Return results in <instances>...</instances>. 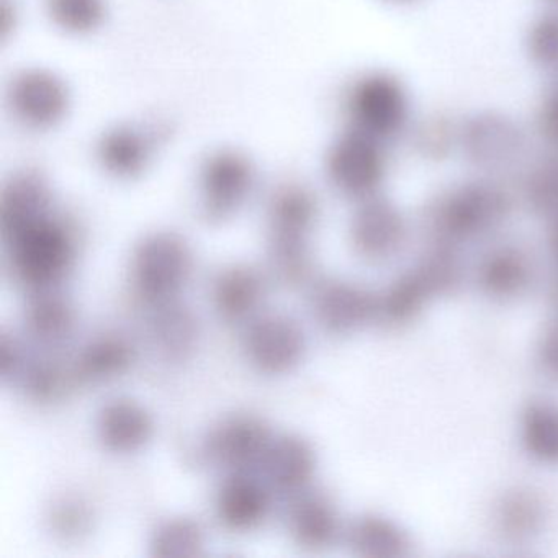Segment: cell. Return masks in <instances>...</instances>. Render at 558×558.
<instances>
[{
    "mask_svg": "<svg viewBox=\"0 0 558 558\" xmlns=\"http://www.w3.org/2000/svg\"><path fill=\"white\" fill-rule=\"evenodd\" d=\"M318 201L306 185L287 182L269 202V260L287 286L305 283L312 272L310 234L318 220Z\"/></svg>",
    "mask_w": 558,
    "mask_h": 558,
    "instance_id": "1",
    "label": "cell"
},
{
    "mask_svg": "<svg viewBox=\"0 0 558 558\" xmlns=\"http://www.w3.org/2000/svg\"><path fill=\"white\" fill-rule=\"evenodd\" d=\"M4 241L12 274L32 292L57 289L76 260L73 228L54 211L32 221Z\"/></svg>",
    "mask_w": 558,
    "mask_h": 558,
    "instance_id": "2",
    "label": "cell"
},
{
    "mask_svg": "<svg viewBox=\"0 0 558 558\" xmlns=\"http://www.w3.org/2000/svg\"><path fill=\"white\" fill-rule=\"evenodd\" d=\"M345 129L364 133L384 145L397 142L413 122L411 96L403 81L388 71L359 74L342 96Z\"/></svg>",
    "mask_w": 558,
    "mask_h": 558,
    "instance_id": "3",
    "label": "cell"
},
{
    "mask_svg": "<svg viewBox=\"0 0 558 558\" xmlns=\"http://www.w3.org/2000/svg\"><path fill=\"white\" fill-rule=\"evenodd\" d=\"M194 269V254L181 234L156 231L140 241L132 259L135 292L149 306L178 299Z\"/></svg>",
    "mask_w": 558,
    "mask_h": 558,
    "instance_id": "4",
    "label": "cell"
},
{
    "mask_svg": "<svg viewBox=\"0 0 558 558\" xmlns=\"http://www.w3.org/2000/svg\"><path fill=\"white\" fill-rule=\"evenodd\" d=\"M511 210V198L492 181H470L446 192L433 205L430 221L440 236L459 241L498 228Z\"/></svg>",
    "mask_w": 558,
    "mask_h": 558,
    "instance_id": "5",
    "label": "cell"
},
{
    "mask_svg": "<svg viewBox=\"0 0 558 558\" xmlns=\"http://www.w3.org/2000/svg\"><path fill=\"white\" fill-rule=\"evenodd\" d=\"M257 171L253 159L240 149L218 148L198 168V201L205 220L223 223L253 197Z\"/></svg>",
    "mask_w": 558,
    "mask_h": 558,
    "instance_id": "6",
    "label": "cell"
},
{
    "mask_svg": "<svg viewBox=\"0 0 558 558\" xmlns=\"http://www.w3.org/2000/svg\"><path fill=\"white\" fill-rule=\"evenodd\" d=\"M387 172V145L355 130L345 129L326 155V175L332 187L359 202L378 194Z\"/></svg>",
    "mask_w": 558,
    "mask_h": 558,
    "instance_id": "7",
    "label": "cell"
},
{
    "mask_svg": "<svg viewBox=\"0 0 558 558\" xmlns=\"http://www.w3.org/2000/svg\"><path fill=\"white\" fill-rule=\"evenodd\" d=\"M527 135L512 117L496 110L472 113L459 125V151L483 171H501L521 161Z\"/></svg>",
    "mask_w": 558,
    "mask_h": 558,
    "instance_id": "8",
    "label": "cell"
},
{
    "mask_svg": "<svg viewBox=\"0 0 558 558\" xmlns=\"http://www.w3.org/2000/svg\"><path fill=\"white\" fill-rule=\"evenodd\" d=\"M171 136L165 120L149 123H120L97 140L96 158L100 168L116 179H136L149 168L159 146Z\"/></svg>",
    "mask_w": 558,
    "mask_h": 558,
    "instance_id": "9",
    "label": "cell"
},
{
    "mask_svg": "<svg viewBox=\"0 0 558 558\" xmlns=\"http://www.w3.org/2000/svg\"><path fill=\"white\" fill-rule=\"evenodd\" d=\"M71 102L66 81L47 68H27L9 86V106L27 129H54L66 119Z\"/></svg>",
    "mask_w": 558,
    "mask_h": 558,
    "instance_id": "10",
    "label": "cell"
},
{
    "mask_svg": "<svg viewBox=\"0 0 558 558\" xmlns=\"http://www.w3.org/2000/svg\"><path fill=\"white\" fill-rule=\"evenodd\" d=\"M272 440L266 421L254 414H234L207 434L202 452L208 462L225 472H251L263 465Z\"/></svg>",
    "mask_w": 558,
    "mask_h": 558,
    "instance_id": "11",
    "label": "cell"
},
{
    "mask_svg": "<svg viewBox=\"0 0 558 558\" xmlns=\"http://www.w3.org/2000/svg\"><path fill=\"white\" fill-rule=\"evenodd\" d=\"M243 345L254 368L267 375H282L305 357L306 336L292 316L267 313L251 322Z\"/></svg>",
    "mask_w": 558,
    "mask_h": 558,
    "instance_id": "12",
    "label": "cell"
},
{
    "mask_svg": "<svg viewBox=\"0 0 558 558\" xmlns=\"http://www.w3.org/2000/svg\"><path fill=\"white\" fill-rule=\"evenodd\" d=\"M407 233L400 208L381 197L372 195L359 202L351 221V240L355 251L367 259H384L403 243Z\"/></svg>",
    "mask_w": 558,
    "mask_h": 558,
    "instance_id": "13",
    "label": "cell"
},
{
    "mask_svg": "<svg viewBox=\"0 0 558 558\" xmlns=\"http://www.w3.org/2000/svg\"><path fill=\"white\" fill-rule=\"evenodd\" d=\"M313 313L331 335H349L378 316V299L354 283L329 280L313 293Z\"/></svg>",
    "mask_w": 558,
    "mask_h": 558,
    "instance_id": "14",
    "label": "cell"
},
{
    "mask_svg": "<svg viewBox=\"0 0 558 558\" xmlns=\"http://www.w3.org/2000/svg\"><path fill=\"white\" fill-rule=\"evenodd\" d=\"M54 211L50 182L41 172L24 169L9 178L0 195V227L9 238L32 221Z\"/></svg>",
    "mask_w": 558,
    "mask_h": 558,
    "instance_id": "15",
    "label": "cell"
},
{
    "mask_svg": "<svg viewBox=\"0 0 558 558\" xmlns=\"http://www.w3.org/2000/svg\"><path fill=\"white\" fill-rule=\"evenodd\" d=\"M146 331L159 357L168 362H184L201 344V322L189 306L178 300L151 305Z\"/></svg>",
    "mask_w": 558,
    "mask_h": 558,
    "instance_id": "16",
    "label": "cell"
},
{
    "mask_svg": "<svg viewBox=\"0 0 558 558\" xmlns=\"http://www.w3.org/2000/svg\"><path fill=\"white\" fill-rule=\"evenodd\" d=\"M215 509L218 521L228 531H254L269 515V485L254 478L251 472L228 473V478L218 489Z\"/></svg>",
    "mask_w": 558,
    "mask_h": 558,
    "instance_id": "17",
    "label": "cell"
},
{
    "mask_svg": "<svg viewBox=\"0 0 558 558\" xmlns=\"http://www.w3.org/2000/svg\"><path fill=\"white\" fill-rule=\"evenodd\" d=\"M260 469L269 488L296 496L308 488L315 475L316 453L308 440L287 434L272 440Z\"/></svg>",
    "mask_w": 558,
    "mask_h": 558,
    "instance_id": "18",
    "label": "cell"
},
{
    "mask_svg": "<svg viewBox=\"0 0 558 558\" xmlns=\"http://www.w3.org/2000/svg\"><path fill=\"white\" fill-rule=\"evenodd\" d=\"M155 434L151 414L138 401L116 398L100 408L97 416V437L113 453L142 450Z\"/></svg>",
    "mask_w": 558,
    "mask_h": 558,
    "instance_id": "19",
    "label": "cell"
},
{
    "mask_svg": "<svg viewBox=\"0 0 558 558\" xmlns=\"http://www.w3.org/2000/svg\"><path fill=\"white\" fill-rule=\"evenodd\" d=\"M266 292V279L259 270L247 264H234L215 277L211 302L225 322L243 323L256 315Z\"/></svg>",
    "mask_w": 558,
    "mask_h": 558,
    "instance_id": "20",
    "label": "cell"
},
{
    "mask_svg": "<svg viewBox=\"0 0 558 558\" xmlns=\"http://www.w3.org/2000/svg\"><path fill=\"white\" fill-rule=\"evenodd\" d=\"M290 537L300 547L322 550L335 544L341 532L338 509L323 493L303 492L293 496L287 512Z\"/></svg>",
    "mask_w": 558,
    "mask_h": 558,
    "instance_id": "21",
    "label": "cell"
},
{
    "mask_svg": "<svg viewBox=\"0 0 558 558\" xmlns=\"http://www.w3.org/2000/svg\"><path fill=\"white\" fill-rule=\"evenodd\" d=\"M135 362V348L120 335L90 339L71 362L76 384H102L125 374Z\"/></svg>",
    "mask_w": 558,
    "mask_h": 558,
    "instance_id": "22",
    "label": "cell"
},
{
    "mask_svg": "<svg viewBox=\"0 0 558 558\" xmlns=\"http://www.w3.org/2000/svg\"><path fill=\"white\" fill-rule=\"evenodd\" d=\"M76 313L66 296L57 289L34 292L25 310V328L28 336L44 348L63 344L74 329Z\"/></svg>",
    "mask_w": 558,
    "mask_h": 558,
    "instance_id": "23",
    "label": "cell"
},
{
    "mask_svg": "<svg viewBox=\"0 0 558 558\" xmlns=\"http://www.w3.org/2000/svg\"><path fill=\"white\" fill-rule=\"evenodd\" d=\"M348 542L352 551L361 557L400 558L410 554L408 535L384 515L365 514L355 519L349 529Z\"/></svg>",
    "mask_w": 558,
    "mask_h": 558,
    "instance_id": "24",
    "label": "cell"
},
{
    "mask_svg": "<svg viewBox=\"0 0 558 558\" xmlns=\"http://www.w3.org/2000/svg\"><path fill=\"white\" fill-rule=\"evenodd\" d=\"M442 290L429 267L400 277L390 289L378 299V315L390 323H404L413 318L430 293Z\"/></svg>",
    "mask_w": 558,
    "mask_h": 558,
    "instance_id": "25",
    "label": "cell"
},
{
    "mask_svg": "<svg viewBox=\"0 0 558 558\" xmlns=\"http://www.w3.org/2000/svg\"><path fill=\"white\" fill-rule=\"evenodd\" d=\"M529 280L525 257L515 247L493 251L480 267V283L489 295L506 299L524 289Z\"/></svg>",
    "mask_w": 558,
    "mask_h": 558,
    "instance_id": "26",
    "label": "cell"
},
{
    "mask_svg": "<svg viewBox=\"0 0 558 558\" xmlns=\"http://www.w3.org/2000/svg\"><path fill=\"white\" fill-rule=\"evenodd\" d=\"M17 380L21 381L25 395L38 403L58 400L63 397L66 388L76 384L71 364H63L60 359L51 355L25 361Z\"/></svg>",
    "mask_w": 558,
    "mask_h": 558,
    "instance_id": "27",
    "label": "cell"
},
{
    "mask_svg": "<svg viewBox=\"0 0 558 558\" xmlns=\"http://www.w3.org/2000/svg\"><path fill=\"white\" fill-rule=\"evenodd\" d=\"M522 444L534 459L558 465V407L529 404L522 416Z\"/></svg>",
    "mask_w": 558,
    "mask_h": 558,
    "instance_id": "28",
    "label": "cell"
},
{
    "mask_svg": "<svg viewBox=\"0 0 558 558\" xmlns=\"http://www.w3.org/2000/svg\"><path fill=\"white\" fill-rule=\"evenodd\" d=\"M204 547V529L191 518L168 519L155 529L149 538V555L153 557H197Z\"/></svg>",
    "mask_w": 558,
    "mask_h": 558,
    "instance_id": "29",
    "label": "cell"
},
{
    "mask_svg": "<svg viewBox=\"0 0 558 558\" xmlns=\"http://www.w3.org/2000/svg\"><path fill=\"white\" fill-rule=\"evenodd\" d=\"M47 12L54 27L73 37L96 34L109 15L107 0H47Z\"/></svg>",
    "mask_w": 558,
    "mask_h": 558,
    "instance_id": "30",
    "label": "cell"
},
{
    "mask_svg": "<svg viewBox=\"0 0 558 558\" xmlns=\"http://www.w3.org/2000/svg\"><path fill=\"white\" fill-rule=\"evenodd\" d=\"M525 201L532 210L558 218V148L535 162L524 182Z\"/></svg>",
    "mask_w": 558,
    "mask_h": 558,
    "instance_id": "31",
    "label": "cell"
},
{
    "mask_svg": "<svg viewBox=\"0 0 558 558\" xmlns=\"http://www.w3.org/2000/svg\"><path fill=\"white\" fill-rule=\"evenodd\" d=\"M50 532L63 541H77L94 527V509L83 496L64 495L54 499L47 511Z\"/></svg>",
    "mask_w": 558,
    "mask_h": 558,
    "instance_id": "32",
    "label": "cell"
},
{
    "mask_svg": "<svg viewBox=\"0 0 558 558\" xmlns=\"http://www.w3.org/2000/svg\"><path fill=\"white\" fill-rule=\"evenodd\" d=\"M525 53L537 70L558 76V11L547 9L525 34Z\"/></svg>",
    "mask_w": 558,
    "mask_h": 558,
    "instance_id": "33",
    "label": "cell"
},
{
    "mask_svg": "<svg viewBox=\"0 0 558 558\" xmlns=\"http://www.w3.org/2000/svg\"><path fill=\"white\" fill-rule=\"evenodd\" d=\"M459 125L444 113L426 117L413 130V145L423 158L440 159L459 149Z\"/></svg>",
    "mask_w": 558,
    "mask_h": 558,
    "instance_id": "34",
    "label": "cell"
},
{
    "mask_svg": "<svg viewBox=\"0 0 558 558\" xmlns=\"http://www.w3.org/2000/svg\"><path fill=\"white\" fill-rule=\"evenodd\" d=\"M498 519L502 531L521 537V535L531 534L541 525L542 505L534 496L512 493L502 499Z\"/></svg>",
    "mask_w": 558,
    "mask_h": 558,
    "instance_id": "35",
    "label": "cell"
},
{
    "mask_svg": "<svg viewBox=\"0 0 558 558\" xmlns=\"http://www.w3.org/2000/svg\"><path fill=\"white\" fill-rule=\"evenodd\" d=\"M537 132L550 148H558V76L554 77L538 106Z\"/></svg>",
    "mask_w": 558,
    "mask_h": 558,
    "instance_id": "36",
    "label": "cell"
},
{
    "mask_svg": "<svg viewBox=\"0 0 558 558\" xmlns=\"http://www.w3.org/2000/svg\"><path fill=\"white\" fill-rule=\"evenodd\" d=\"M25 357L22 352V345L17 339L9 332L0 335V378L4 384L17 380L22 367H24Z\"/></svg>",
    "mask_w": 558,
    "mask_h": 558,
    "instance_id": "37",
    "label": "cell"
},
{
    "mask_svg": "<svg viewBox=\"0 0 558 558\" xmlns=\"http://www.w3.org/2000/svg\"><path fill=\"white\" fill-rule=\"evenodd\" d=\"M538 362L545 374L558 378V323L545 331L538 345Z\"/></svg>",
    "mask_w": 558,
    "mask_h": 558,
    "instance_id": "38",
    "label": "cell"
},
{
    "mask_svg": "<svg viewBox=\"0 0 558 558\" xmlns=\"http://www.w3.org/2000/svg\"><path fill=\"white\" fill-rule=\"evenodd\" d=\"M551 250H554L555 257L558 259V218L555 223L554 233H551Z\"/></svg>",
    "mask_w": 558,
    "mask_h": 558,
    "instance_id": "39",
    "label": "cell"
},
{
    "mask_svg": "<svg viewBox=\"0 0 558 558\" xmlns=\"http://www.w3.org/2000/svg\"><path fill=\"white\" fill-rule=\"evenodd\" d=\"M542 2H545L547 9H555V11H558V0H542Z\"/></svg>",
    "mask_w": 558,
    "mask_h": 558,
    "instance_id": "40",
    "label": "cell"
},
{
    "mask_svg": "<svg viewBox=\"0 0 558 558\" xmlns=\"http://www.w3.org/2000/svg\"><path fill=\"white\" fill-rule=\"evenodd\" d=\"M387 2H393V4H411V2H416V0H387Z\"/></svg>",
    "mask_w": 558,
    "mask_h": 558,
    "instance_id": "41",
    "label": "cell"
},
{
    "mask_svg": "<svg viewBox=\"0 0 558 558\" xmlns=\"http://www.w3.org/2000/svg\"><path fill=\"white\" fill-rule=\"evenodd\" d=\"M557 296H558V292H557Z\"/></svg>",
    "mask_w": 558,
    "mask_h": 558,
    "instance_id": "42",
    "label": "cell"
}]
</instances>
